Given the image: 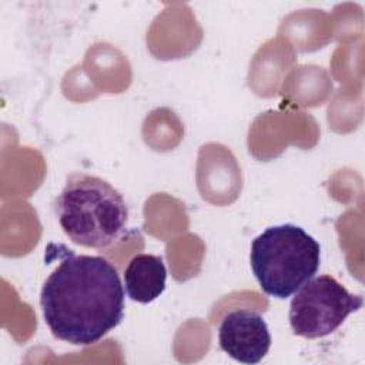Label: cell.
I'll return each mask as SVG.
<instances>
[{
    "label": "cell",
    "instance_id": "obj_1",
    "mask_svg": "<svg viewBox=\"0 0 365 365\" xmlns=\"http://www.w3.org/2000/svg\"><path fill=\"white\" fill-rule=\"evenodd\" d=\"M40 307L54 338L91 345L121 322L124 287L106 258L68 252L44 281Z\"/></svg>",
    "mask_w": 365,
    "mask_h": 365
},
{
    "label": "cell",
    "instance_id": "obj_2",
    "mask_svg": "<svg viewBox=\"0 0 365 365\" xmlns=\"http://www.w3.org/2000/svg\"><path fill=\"white\" fill-rule=\"evenodd\" d=\"M56 212L64 234L77 245L107 248L127 228L124 197L106 180L90 174H71L57 197Z\"/></svg>",
    "mask_w": 365,
    "mask_h": 365
},
{
    "label": "cell",
    "instance_id": "obj_3",
    "mask_svg": "<svg viewBox=\"0 0 365 365\" xmlns=\"http://www.w3.org/2000/svg\"><path fill=\"white\" fill-rule=\"evenodd\" d=\"M321 261V247L294 224L268 227L252 240L250 262L259 288L278 299L291 297L311 279Z\"/></svg>",
    "mask_w": 365,
    "mask_h": 365
},
{
    "label": "cell",
    "instance_id": "obj_4",
    "mask_svg": "<svg viewBox=\"0 0 365 365\" xmlns=\"http://www.w3.org/2000/svg\"><path fill=\"white\" fill-rule=\"evenodd\" d=\"M294 294L289 325L294 335L308 339L332 334L364 304L361 295L351 294L331 275L312 277Z\"/></svg>",
    "mask_w": 365,
    "mask_h": 365
},
{
    "label": "cell",
    "instance_id": "obj_5",
    "mask_svg": "<svg viewBox=\"0 0 365 365\" xmlns=\"http://www.w3.org/2000/svg\"><path fill=\"white\" fill-rule=\"evenodd\" d=\"M220 348L242 364H258L269 351L271 334L265 319L254 309L230 311L218 328Z\"/></svg>",
    "mask_w": 365,
    "mask_h": 365
},
{
    "label": "cell",
    "instance_id": "obj_6",
    "mask_svg": "<svg viewBox=\"0 0 365 365\" xmlns=\"http://www.w3.org/2000/svg\"><path fill=\"white\" fill-rule=\"evenodd\" d=\"M167 268L163 257L153 254L134 255L124 269V287L130 299L150 304L165 289Z\"/></svg>",
    "mask_w": 365,
    "mask_h": 365
}]
</instances>
